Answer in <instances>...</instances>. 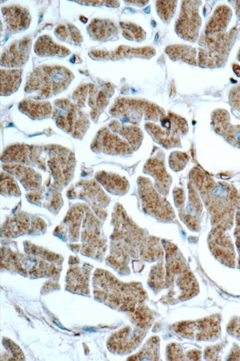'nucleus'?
<instances>
[{
	"label": "nucleus",
	"instance_id": "nucleus-1",
	"mask_svg": "<svg viewBox=\"0 0 240 361\" xmlns=\"http://www.w3.org/2000/svg\"><path fill=\"white\" fill-rule=\"evenodd\" d=\"M32 167L50 174L49 185L59 191L70 184L74 177L76 160L73 152L60 145H32Z\"/></svg>",
	"mask_w": 240,
	"mask_h": 361
},
{
	"label": "nucleus",
	"instance_id": "nucleus-2",
	"mask_svg": "<svg viewBox=\"0 0 240 361\" xmlns=\"http://www.w3.org/2000/svg\"><path fill=\"white\" fill-rule=\"evenodd\" d=\"M74 78L73 72L64 66L38 65L27 75L24 91L34 100H45L69 89Z\"/></svg>",
	"mask_w": 240,
	"mask_h": 361
},
{
	"label": "nucleus",
	"instance_id": "nucleus-3",
	"mask_svg": "<svg viewBox=\"0 0 240 361\" xmlns=\"http://www.w3.org/2000/svg\"><path fill=\"white\" fill-rule=\"evenodd\" d=\"M237 34L235 27L228 32L202 35L199 44L204 49L199 51L198 65L208 69L222 67L237 40Z\"/></svg>",
	"mask_w": 240,
	"mask_h": 361
},
{
	"label": "nucleus",
	"instance_id": "nucleus-4",
	"mask_svg": "<svg viewBox=\"0 0 240 361\" xmlns=\"http://www.w3.org/2000/svg\"><path fill=\"white\" fill-rule=\"evenodd\" d=\"M52 119L58 128L73 138L82 140L91 126L90 116L67 99L53 102Z\"/></svg>",
	"mask_w": 240,
	"mask_h": 361
},
{
	"label": "nucleus",
	"instance_id": "nucleus-5",
	"mask_svg": "<svg viewBox=\"0 0 240 361\" xmlns=\"http://www.w3.org/2000/svg\"><path fill=\"white\" fill-rule=\"evenodd\" d=\"M113 117L126 122L139 123L146 120L157 121L165 117V112L156 104L145 100L121 98L115 101L110 110Z\"/></svg>",
	"mask_w": 240,
	"mask_h": 361
},
{
	"label": "nucleus",
	"instance_id": "nucleus-6",
	"mask_svg": "<svg viewBox=\"0 0 240 361\" xmlns=\"http://www.w3.org/2000/svg\"><path fill=\"white\" fill-rule=\"evenodd\" d=\"M200 1L182 2L180 12L176 23V32L182 39L194 43L197 40L201 26Z\"/></svg>",
	"mask_w": 240,
	"mask_h": 361
},
{
	"label": "nucleus",
	"instance_id": "nucleus-7",
	"mask_svg": "<svg viewBox=\"0 0 240 361\" xmlns=\"http://www.w3.org/2000/svg\"><path fill=\"white\" fill-rule=\"evenodd\" d=\"M91 148L95 154L102 153L112 156H128L134 151L128 141L108 128H102L98 131Z\"/></svg>",
	"mask_w": 240,
	"mask_h": 361
},
{
	"label": "nucleus",
	"instance_id": "nucleus-8",
	"mask_svg": "<svg viewBox=\"0 0 240 361\" xmlns=\"http://www.w3.org/2000/svg\"><path fill=\"white\" fill-rule=\"evenodd\" d=\"M67 196L70 198H80L93 205V208L101 214V208L108 205L109 198L104 194L100 184L95 179H82L72 186Z\"/></svg>",
	"mask_w": 240,
	"mask_h": 361
},
{
	"label": "nucleus",
	"instance_id": "nucleus-9",
	"mask_svg": "<svg viewBox=\"0 0 240 361\" xmlns=\"http://www.w3.org/2000/svg\"><path fill=\"white\" fill-rule=\"evenodd\" d=\"M32 38L26 36L8 45L1 55V66L7 69H19L28 62L32 49Z\"/></svg>",
	"mask_w": 240,
	"mask_h": 361
},
{
	"label": "nucleus",
	"instance_id": "nucleus-10",
	"mask_svg": "<svg viewBox=\"0 0 240 361\" xmlns=\"http://www.w3.org/2000/svg\"><path fill=\"white\" fill-rule=\"evenodd\" d=\"M5 35L12 36L24 32L30 27L32 17L28 9L21 5H10L2 8Z\"/></svg>",
	"mask_w": 240,
	"mask_h": 361
},
{
	"label": "nucleus",
	"instance_id": "nucleus-11",
	"mask_svg": "<svg viewBox=\"0 0 240 361\" xmlns=\"http://www.w3.org/2000/svg\"><path fill=\"white\" fill-rule=\"evenodd\" d=\"M156 54L153 47H131L121 45L112 51L104 50H92L88 55L93 60H119L124 58L150 59Z\"/></svg>",
	"mask_w": 240,
	"mask_h": 361
},
{
	"label": "nucleus",
	"instance_id": "nucleus-12",
	"mask_svg": "<svg viewBox=\"0 0 240 361\" xmlns=\"http://www.w3.org/2000/svg\"><path fill=\"white\" fill-rule=\"evenodd\" d=\"M114 93V89L110 84H104L98 86L89 83L88 103L91 108V118L97 122L101 114L108 106L110 99Z\"/></svg>",
	"mask_w": 240,
	"mask_h": 361
},
{
	"label": "nucleus",
	"instance_id": "nucleus-13",
	"mask_svg": "<svg viewBox=\"0 0 240 361\" xmlns=\"http://www.w3.org/2000/svg\"><path fill=\"white\" fill-rule=\"evenodd\" d=\"M2 167L6 172L13 175L27 191H34L42 187L43 176L34 167L3 163Z\"/></svg>",
	"mask_w": 240,
	"mask_h": 361
},
{
	"label": "nucleus",
	"instance_id": "nucleus-14",
	"mask_svg": "<svg viewBox=\"0 0 240 361\" xmlns=\"http://www.w3.org/2000/svg\"><path fill=\"white\" fill-rule=\"evenodd\" d=\"M59 189L46 183L45 186L27 194L29 201L38 205H43L49 209L50 211L57 213L62 206L63 201Z\"/></svg>",
	"mask_w": 240,
	"mask_h": 361
},
{
	"label": "nucleus",
	"instance_id": "nucleus-15",
	"mask_svg": "<svg viewBox=\"0 0 240 361\" xmlns=\"http://www.w3.org/2000/svg\"><path fill=\"white\" fill-rule=\"evenodd\" d=\"M86 32L91 40L104 43L118 38L119 27L112 21L95 18L86 27Z\"/></svg>",
	"mask_w": 240,
	"mask_h": 361
},
{
	"label": "nucleus",
	"instance_id": "nucleus-16",
	"mask_svg": "<svg viewBox=\"0 0 240 361\" xmlns=\"http://www.w3.org/2000/svg\"><path fill=\"white\" fill-rule=\"evenodd\" d=\"M143 172L155 178L156 187L163 194L167 191L170 180L165 165V156L162 152H158L147 161Z\"/></svg>",
	"mask_w": 240,
	"mask_h": 361
},
{
	"label": "nucleus",
	"instance_id": "nucleus-17",
	"mask_svg": "<svg viewBox=\"0 0 240 361\" xmlns=\"http://www.w3.org/2000/svg\"><path fill=\"white\" fill-rule=\"evenodd\" d=\"M18 109L32 120L51 118L53 110L50 102L32 98H27L19 102Z\"/></svg>",
	"mask_w": 240,
	"mask_h": 361
},
{
	"label": "nucleus",
	"instance_id": "nucleus-18",
	"mask_svg": "<svg viewBox=\"0 0 240 361\" xmlns=\"http://www.w3.org/2000/svg\"><path fill=\"white\" fill-rule=\"evenodd\" d=\"M40 218H32L25 213H19L9 220L3 227V234L8 237H15L25 233L34 232V223L40 221Z\"/></svg>",
	"mask_w": 240,
	"mask_h": 361
},
{
	"label": "nucleus",
	"instance_id": "nucleus-19",
	"mask_svg": "<svg viewBox=\"0 0 240 361\" xmlns=\"http://www.w3.org/2000/svg\"><path fill=\"white\" fill-rule=\"evenodd\" d=\"M34 51L40 57H67L71 54L70 49L55 43L49 35L38 37L34 45Z\"/></svg>",
	"mask_w": 240,
	"mask_h": 361
},
{
	"label": "nucleus",
	"instance_id": "nucleus-20",
	"mask_svg": "<svg viewBox=\"0 0 240 361\" xmlns=\"http://www.w3.org/2000/svg\"><path fill=\"white\" fill-rule=\"evenodd\" d=\"M32 145L16 143L7 146L3 151L1 161L5 164H21L32 166Z\"/></svg>",
	"mask_w": 240,
	"mask_h": 361
},
{
	"label": "nucleus",
	"instance_id": "nucleus-21",
	"mask_svg": "<svg viewBox=\"0 0 240 361\" xmlns=\"http://www.w3.org/2000/svg\"><path fill=\"white\" fill-rule=\"evenodd\" d=\"M232 17V8L226 5L218 6L206 25L204 34L225 32Z\"/></svg>",
	"mask_w": 240,
	"mask_h": 361
},
{
	"label": "nucleus",
	"instance_id": "nucleus-22",
	"mask_svg": "<svg viewBox=\"0 0 240 361\" xmlns=\"http://www.w3.org/2000/svg\"><path fill=\"white\" fill-rule=\"evenodd\" d=\"M95 179L107 191L113 194L121 195L128 191L129 183L127 179L117 174L99 171L95 175Z\"/></svg>",
	"mask_w": 240,
	"mask_h": 361
},
{
	"label": "nucleus",
	"instance_id": "nucleus-23",
	"mask_svg": "<svg viewBox=\"0 0 240 361\" xmlns=\"http://www.w3.org/2000/svg\"><path fill=\"white\" fill-rule=\"evenodd\" d=\"M23 69H2L0 73V94L9 97L16 92L23 82Z\"/></svg>",
	"mask_w": 240,
	"mask_h": 361
},
{
	"label": "nucleus",
	"instance_id": "nucleus-24",
	"mask_svg": "<svg viewBox=\"0 0 240 361\" xmlns=\"http://www.w3.org/2000/svg\"><path fill=\"white\" fill-rule=\"evenodd\" d=\"M109 127L111 130L126 139L133 150H137L140 148L143 134L139 127L123 125L118 120L112 121Z\"/></svg>",
	"mask_w": 240,
	"mask_h": 361
},
{
	"label": "nucleus",
	"instance_id": "nucleus-25",
	"mask_svg": "<svg viewBox=\"0 0 240 361\" xmlns=\"http://www.w3.org/2000/svg\"><path fill=\"white\" fill-rule=\"evenodd\" d=\"M165 52L173 61H181L190 65L197 64V51L186 45H174L166 47Z\"/></svg>",
	"mask_w": 240,
	"mask_h": 361
},
{
	"label": "nucleus",
	"instance_id": "nucleus-26",
	"mask_svg": "<svg viewBox=\"0 0 240 361\" xmlns=\"http://www.w3.org/2000/svg\"><path fill=\"white\" fill-rule=\"evenodd\" d=\"M54 34L58 40L71 45L80 46L84 41L79 28L71 23L58 25L55 28Z\"/></svg>",
	"mask_w": 240,
	"mask_h": 361
},
{
	"label": "nucleus",
	"instance_id": "nucleus-27",
	"mask_svg": "<svg viewBox=\"0 0 240 361\" xmlns=\"http://www.w3.org/2000/svg\"><path fill=\"white\" fill-rule=\"evenodd\" d=\"M145 129L153 140L158 144L170 148L176 146L178 144V137L172 134L171 131L163 130L160 126L154 123L147 122L145 124Z\"/></svg>",
	"mask_w": 240,
	"mask_h": 361
},
{
	"label": "nucleus",
	"instance_id": "nucleus-28",
	"mask_svg": "<svg viewBox=\"0 0 240 361\" xmlns=\"http://www.w3.org/2000/svg\"><path fill=\"white\" fill-rule=\"evenodd\" d=\"M120 27L123 36L128 40L140 43L146 39V32L136 24L131 22H121Z\"/></svg>",
	"mask_w": 240,
	"mask_h": 361
},
{
	"label": "nucleus",
	"instance_id": "nucleus-29",
	"mask_svg": "<svg viewBox=\"0 0 240 361\" xmlns=\"http://www.w3.org/2000/svg\"><path fill=\"white\" fill-rule=\"evenodd\" d=\"M1 194L5 196L18 197L21 195V188H19L16 178L3 170L1 172Z\"/></svg>",
	"mask_w": 240,
	"mask_h": 361
},
{
	"label": "nucleus",
	"instance_id": "nucleus-30",
	"mask_svg": "<svg viewBox=\"0 0 240 361\" xmlns=\"http://www.w3.org/2000/svg\"><path fill=\"white\" fill-rule=\"evenodd\" d=\"M177 1H157L156 12L163 23H169L174 16Z\"/></svg>",
	"mask_w": 240,
	"mask_h": 361
},
{
	"label": "nucleus",
	"instance_id": "nucleus-31",
	"mask_svg": "<svg viewBox=\"0 0 240 361\" xmlns=\"http://www.w3.org/2000/svg\"><path fill=\"white\" fill-rule=\"evenodd\" d=\"M89 83L82 84L73 93V100L80 108L86 107V102L88 99Z\"/></svg>",
	"mask_w": 240,
	"mask_h": 361
},
{
	"label": "nucleus",
	"instance_id": "nucleus-32",
	"mask_svg": "<svg viewBox=\"0 0 240 361\" xmlns=\"http://www.w3.org/2000/svg\"><path fill=\"white\" fill-rule=\"evenodd\" d=\"M82 5L88 6H108L110 8H119L120 3L118 1H72Z\"/></svg>",
	"mask_w": 240,
	"mask_h": 361
},
{
	"label": "nucleus",
	"instance_id": "nucleus-33",
	"mask_svg": "<svg viewBox=\"0 0 240 361\" xmlns=\"http://www.w3.org/2000/svg\"><path fill=\"white\" fill-rule=\"evenodd\" d=\"M230 102L237 110H240V84L232 89L230 93Z\"/></svg>",
	"mask_w": 240,
	"mask_h": 361
},
{
	"label": "nucleus",
	"instance_id": "nucleus-34",
	"mask_svg": "<svg viewBox=\"0 0 240 361\" xmlns=\"http://www.w3.org/2000/svg\"><path fill=\"white\" fill-rule=\"evenodd\" d=\"M130 5H136L139 7H143L148 4L149 1H125Z\"/></svg>",
	"mask_w": 240,
	"mask_h": 361
},
{
	"label": "nucleus",
	"instance_id": "nucleus-35",
	"mask_svg": "<svg viewBox=\"0 0 240 361\" xmlns=\"http://www.w3.org/2000/svg\"><path fill=\"white\" fill-rule=\"evenodd\" d=\"M233 69L235 73L238 75V77H240V67L238 65L235 64L233 65Z\"/></svg>",
	"mask_w": 240,
	"mask_h": 361
},
{
	"label": "nucleus",
	"instance_id": "nucleus-36",
	"mask_svg": "<svg viewBox=\"0 0 240 361\" xmlns=\"http://www.w3.org/2000/svg\"><path fill=\"white\" fill-rule=\"evenodd\" d=\"M237 60L240 62V49H239V51L237 54Z\"/></svg>",
	"mask_w": 240,
	"mask_h": 361
}]
</instances>
